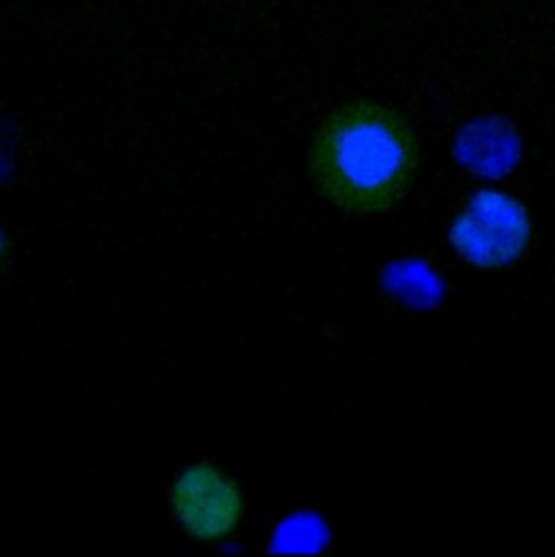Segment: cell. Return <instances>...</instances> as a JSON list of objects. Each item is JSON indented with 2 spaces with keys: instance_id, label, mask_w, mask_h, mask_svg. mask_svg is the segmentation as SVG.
Masks as SVG:
<instances>
[{
  "instance_id": "3957f363",
  "label": "cell",
  "mask_w": 555,
  "mask_h": 557,
  "mask_svg": "<svg viewBox=\"0 0 555 557\" xmlns=\"http://www.w3.org/2000/svg\"><path fill=\"white\" fill-rule=\"evenodd\" d=\"M172 506L181 525L200 541L229 536L242 519L239 491L209 465H196L178 478Z\"/></svg>"
},
{
  "instance_id": "6da1fadb",
  "label": "cell",
  "mask_w": 555,
  "mask_h": 557,
  "mask_svg": "<svg viewBox=\"0 0 555 557\" xmlns=\"http://www.w3.org/2000/svg\"><path fill=\"white\" fill-rule=\"evenodd\" d=\"M417 165L415 131L393 107L375 100L334 109L310 144L317 189L351 215L391 209L410 189Z\"/></svg>"
},
{
  "instance_id": "277c9868",
  "label": "cell",
  "mask_w": 555,
  "mask_h": 557,
  "mask_svg": "<svg viewBox=\"0 0 555 557\" xmlns=\"http://www.w3.org/2000/svg\"><path fill=\"white\" fill-rule=\"evenodd\" d=\"M460 159L480 172H502L515 159V141L499 128H473L460 139Z\"/></svg>"
},
{
  "instance_id": "7a4b0ae2",
  "label": "cell",
  "mask_w": 555,
  "mask_h": 557,
  "mask_svg": "<svg viewBox=\"0 0 555 557\" xmlns=\"http://www.w3.org/2000/svg\"><path fill=\"white\" fill-rule=\"evenodd\" d=\"M449 239L462 259L478 268L515 263L530 242V218L510 196L478 191L456 218Z\"/></svg>"
},
{
  "instance_id": "5b68a950",
  "label": "cell",
  "mask_w": 555,
  "mask_h": 557,
  "mask_svg": "<svg viewBox=\"0 0 555 557\" xmlns=\"http://www.w3.org/2000/svg\"><path fill=\"white\" fill-rule=\"evenodd\" d=\"M7 252H9V239H7L4 231L0 228V268H2V263L7 259Z\"/></svg>"
}]
</instances>
